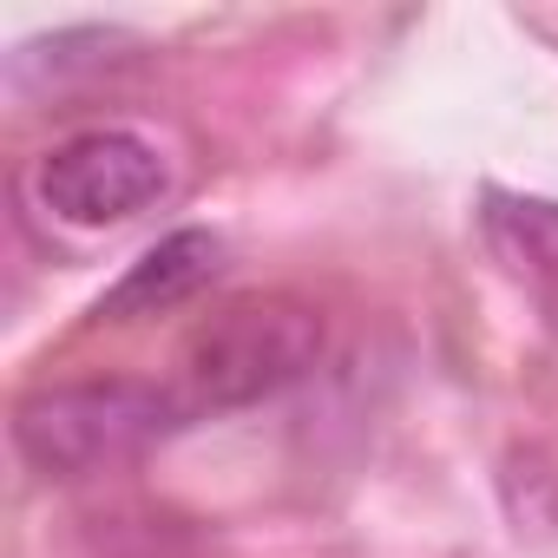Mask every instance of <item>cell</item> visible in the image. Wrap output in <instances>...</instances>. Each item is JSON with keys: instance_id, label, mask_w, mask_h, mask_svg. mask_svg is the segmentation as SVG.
<instances>
[{"instance_id": "cell-2", "label": "cell", "mask_w": 558, "mask_h": 558, "mask_svg": "<svg viewBox=\"0 0 558 558\" xmlns=\"http://www.w3.org/2000/svg\"><path fill=\"white\" fill-rule=\"evenodd\" d=\"M178 421H184V401L158 381H125V375L66 381V388L27 395L14 408V447L34 473L80 480V473H106L119 460H138Z\"/></svg>"}, {"instance_id": "cell-6", "label": "cell", "mask_w": 558, "mask_h": 558, "mask_svg": "<svg viewBox=\"0 0 558 558\" xmlns=\"http://www.w3.org/2000/svg\"><path fill=\"white\" fill-rule=\"evenodd\" d=\"M112 47H125V34H106V27H73V34H53V40L21 47V53H14V66H8V80H27L34 66H47V86H60L66 73H106V66L119 60Z\"/></svg>"}, {"instance_id": "cell-4", "label": "cell", "mask_w": 558, "mask_h": 558, "mask_svg": "<svg viewBox=\"0 0 558 558\" xmlns=\"http://www.w3.org/2000/svg\"><path fill=\"white\" fill-rule=\"evenodd\" d=\"M217 256H223V243L210 236V230H171V236H158L119 283L99 296V323H138V316H165V310H178V303H191L210 276H217Z\"/></svg>"}, {"instance_id": "cell-3", "label": "cell", "mask_w": 558, "mask_h": 558, "mask_svg": "<svg viewBox=\"0 0 558 558\" xmlns=\"http://www.w3.org/2000/svg\"><path fill=\"white\" fill-rule=\"evenodd\" d=\"M40 197H47L53 217L80 223V230H106V223H125V217H138L145 204L165 197V158L145 132L93 125V132L47 151Z\"/></svg>"}, {"instance_id": "cell-1", "label": "cell", "mask_w": 558, "mask_h": 558, "mask_svg": "<svg viewBox=\"0 0 558 558\" xmlns=\"http://www.w3.org/2000/svg\"><path fill=\"white\" fill-rule=\"evenodd\" d=\"M323 362V316L296 296H236L184 342V414H230L296 388Z\"/></svg>"}, {"instance_id": "cell-5", "label": "cell", "mask_w": 558, "mask_h": 558, "mask_svg": "<svg viewBox=\"0 0 558 558\" xmlns=\"http://www.w3.org/2000/svg\"><path fill=\"white\" fill-rule=\"evenodd\" d=\"M486 243L499 250V263L525 283L551 290L558 283V204L551 197H525V191H486Z\"/></svg>"}]
</instances>
